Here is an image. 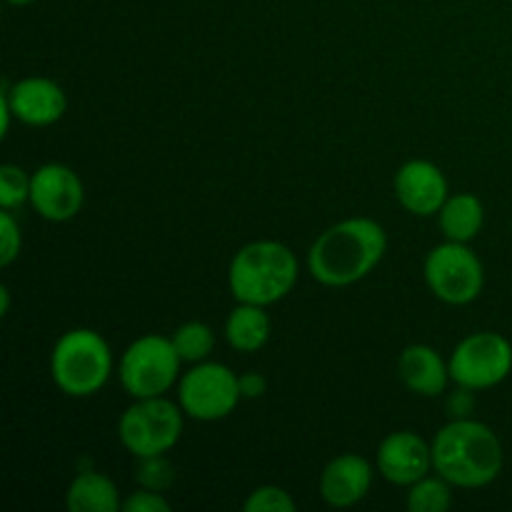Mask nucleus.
I'll list each match as a JSON object with an SVG mask.
<instances>
[{
	"label": "nucleus",
	"mask_w": 512,
	"mask_h": 512,
	"mask_svg": "<svg viewBox=\"0 0 512 512\" xmlns=\"http://www.w3.org/2000/svg\"><path fill=\"white\" fill-rule=\"evenodd\" d=\"M440 230H443L445 240H455V243H470L475 235L483 230L485 223V208L480 203L478 195L473 193H458L450 195L445 205L438 213Z\"/></svg>",
	"instance_id": "nucleus-18"
},
{
	"label": "nucleus",
	"mask_w": 512,
	"mask_h": 512,
	"mask_svg": "<svg viewBox=\"0 0 512 512\" xmlns=\"http://www.w3.org/2000/svg\"><path fill=\"white\" fill-rule=\"evenodd\" d=\"M240 395L238 373L223 363H195L178 380V403L188 418L200 423L223 420L238 408Z\"/></svg>",
	"instance_id": "nucleus-8"
},
{
	"label": "nucleus",
	"mask_w": 512,
	"mask_h": 512,
	"mask_svg": "<svg viewBox=\"0 0 512 512\" xmlns=\"http://www.w3.org/2000/svg\"><path fill=\"white\" fill-rule=\"evenodd\" d=\"M175 350H178L180 360L183 363H203V360L210 358L215 348V330L210 328L208 323H200V320H190V323H183L173 335Z\"/></svg>",
	"instance_id": "nucleus-19"
},
{
	"label": "nucleus",
	"mask_w": 512,
	"mask_h": 512,
	"mask_svg": "<svg viewBox=\"0 0 512 512\" xmlns=\"http://www.w3.org/2000/svg\"><path fill=\"white\" fill-rule=\"evenodd\" d=\"M393 190L398 203L403 205L408 213L428 218V215H438L445 200L450 198L448 178L443 170L430 160H408L403 168L395 173Z\"/></svg>",
	"instance_id": "nucleus-13"
},
{
	"label": "nucleus",
	"mask_w": 512,
	"mask_h": 512,
	"mask_svg": "<svg viewBox=\"0 0 512 512\" xmlns=\"http://www.w3.org/2000/svg\"><path fill=\"white\" fill-rule=\"evenodd\" d=\"M445 408H448L450 420L470 418L475 410V390L465 388V385H458V388L448 395V403H445Z\"/></svg>",
	"instance_id": "nucleus-26"
},
{
	"label": "nucleus",
	"mask_w": 512,
	"mask_h": 512,
	"mask_svg": "<svg viewBox=\"0 0 512 512\" xmlns=\"http://www.w3.org/2000/svg\"><path fill=\"white\" fill-rule=\"evenodd\" d=\"M373 488V465L355 453L338 455L320 473V498L330 508H353Z\"/></svg>",
	"instance_id": "nucleus-14"
},
{
	"label": "nucleus",
	"mask_w": 512,
	"mask_h": 512,
	"mask_svg": "<svg viewBox=\"0 0 512 512\" xmlns=\"http://www.w3.org/2000/svg\"><path fill=\"white\" fill-rule=\"evenodd\" d=\"M65 505L70 512H115L123 508L118 488L108 475L98 470H85L73 478L65 493Z\"/></svg>",
	"instance_id": "nucleus-17"
},
{
	"label": "nucleus",
	"mask_w": 512,
	"mask_h": 512,
	"mask_svg": "<svg viewBox=\"0 0 512 512\" xmlns=\"http://www.w3.org/2000/svg\"><path fill=\"white\" fill-rule=\"evenodd\" d=\"M398 375L405 388L423 398H438L445 393L450 378V368L440 353L430 345L415 343L400 353Z\"/></svg>",
	"instance_id": "nucleus-15"
},
{
	"label": "nucleus",
	"mask_w": 512,
	"mask_h": 512,
	"mask_svg": "<svg viewBox=\"0 0 512 512\" xmlns=\"http://www.w3.org/2000/svg\"><path fill=\"white\" fill-rule=\"evenodd\" d=\"M433 470L455 488H488L500 478L505 450L490 425L473 418L450 420L433 438Z\"/></svg>",
	"instance_id": "nucleus-2"
},
{
	"label": "nucleus",
	"mask_w": 512,
	"mask_h": 512,
	"mask_svg": "<svg viewBox=\"0 0 512 512\" xmlns=\"http://www.w3.org/2000/svg\"><path fill=\"white\" fill-rule=\"evenodd\" d=\"M85 185L73 168L45 163L30 178V205L50 223H68L83 210Z\"/></svg>",
	"instance_id": "nucleus-10"
},
{
	"label": "nucleus",
	"mask_w": 512,
	"mask_h": 512,
	"mask_svg": "<svg viewBox=\"0 0 512 512\" xmlns=\"http://www.w3.org/2000/svg\"><path fill=\"white\" fill-rule=\"evenodd\" d=\"M238 383H240V395H243L245 400L263 398L265 390H268V380H265V375L255 373V370L238 375Z\"/></svg>",
	"instance_id": "nucleus-27"
},
{
	"label": "nucleus",
	"mask_w": 512,
	"mask_h": 512,
	"mask_svg": "<svg viewBox=\"0 0 512 512\" xmlns=\"http://www.w3.org/2000/svg\"><path fill=\"white\" fill-rule=\"evenodd\" d=\"M388 250L385 228L373 218L330 225L308 250V273L325 288H348L368 278Z\"/></svg>",
	"instance_id": "nucleus-1"
},
{
	"label": "nucleus",
	"mask_w": 512,
	"mask_h": 512,
	"mask_svg": "<svg viewBox=\"0 0 512 512\" xmlns=\"http://www.w3.org/2000/svg\"><path fill=\"white\" fill-rule=\"evenodd\" d=\"M10 5H30V3H35V0H8Z\"/></svg>",
	"instance_id": "nucleus-29"
},
{
	"label": "nucleus",
	"mask_w": 512,
	"mask_h": 512,
	"mask_svg": "<svg viewBox=\"0 0 512 512\" xmlns=\"http://www.w3.org/2000/svg\"><path fill=\"white\" fill-rule=\"evenodd\" d=\"M430 293L448 305H468L480 298L485 285V268L468 243L435 245L423 265Z\"/></svg>",
	"instance_id": "nucleus-7"
},
{
	"label": "nucleus",
	"mask_w": 512,
	"mask_h": 512,
	"mask_svg": "<svg viewBox=\"0 0 512 512\" xmlns=\"http://www.w3.org/2000/svg\"><path fill=\"white\" fill-rule=\"evenodd\" d=\"M453 485L445 478H430L413 483L408 488V510L410 512H448L453 508Z\"/></svg>",
	"instance_id": "nucleus-20"
},
{
	"label": "nucleus",
	"mask_w": 512,
	"mask_h": 512,
	"mask_svg": "<svg viewBox=\"0 0 512 512\" xmlns=\"http://www.w3.org/2000/svg\"><path fill=\"white\" fill-rule=\"evenodd\" d=\"M448 368L455 385H465L475 393L495 388L512 373L510 340L493 330L470 333L455 345Z\"/></svg>",
	"instance_id": "nucleus-9"
},
{
	"label": "nucleus",
	"mask_w": 512,
	"mask_h": 512,
	"mask_svg": "<svg viewBox=\"0 0 512 512\" xmlns=\"http://www.w3.org/2000/svg\"><path fill=\"white\" fill-rule=\"evenodd\" d=\"M0 300H3V308H0V313L8 315V310H10V290L5 288V285H3V288H0Z\"/></svg>",
	"instance_id": "nucleus-28"
},
{
	"label": "nucleus",
	"mask_w": 512,
	"mask_h": 512,
	"mask_svg": "<svg viewBox=\"0 0 512 512\" xmlns=\"http://www.w3.org/2000/svg\"><path fill=\"white\" fill-rule=\"evenodd\" d=\"M298 258L278 240H253L233 255L228 268V288L238 303H280L298 283Z\"/></svg>",
	"instance_id": "nucleus-3"
},
{
	"label": "nucleus",
	"mask_w": 512,
	"mask_h": 512,
	"mask_svg": "<svg viewBox=\"0 0 512 512\" xmlns=\"http://www.w3.org/2000/svg\"><path fill=\"white\" fill-rule=\"evenodd\" d=\"M185 413L165 395L140 398L118 420V438L135 460L165 455L180 443Z\"/></svg>",
	"instance_id": "nucleus-5"
},
{
	"label": "nucleus",
	"mask_w": 512,
	"mask_h": 512,
	"mask_svg": "<svg viewBox=\"0 0 512 512\" xmlns=\"http://www.w3.org/2000/svg\"><path fill=\"white\" fill-rule=\"evenodd\" d=\"M273 323L263 305L238 303L225 320V340L238 353H258L268 345Z\"/></svg>",
	"instance_id": "nucleus-16"
},
{
	"label": "nucleus",
	"mask_w": 512,
	"mask_h": 512,
	"mask_svg": "<svg viewBox=\"0 0 512 512\" xmlns=\"http://www.w3.org/2000/svg\"><path fill=\"white\" fill-rule=\"evenodd\" d=\"M3 95L8 98L15 120L30 125V128L55 125L68 108L65 90L55 80L43 78V75H30V78L15 80V83H5Z\"/></svg>",
	"instance_id": "nucleus-11"
},
{
	"label": "nucleus",
	"mask_w": 512,
	"mask_h": 512,
	"mask_svg": "<svg viewBox=\"0 0 512 512\" xmlns=\"http://www.w3.org/2000/svg\"><path fill=\"white\" fill-rule=\"evenodd\" d=\"M113 375V350L90 328H73L58 338L50 353V378L68 398L100 393Z\"/></svg>",
	"instance_id": "nucleus-4"
},
{
	"label": "nucleus",
	"mask_w": 512,
	"mask_h": 512,
	"mask_svg": "<svg viewBox=\"0 0 512 512\" xmlns=\"http://www.w3.org/2000/svg\"><path fill=\"white\" fill-rule=\"evenodd\" d=\"M30 178L20 165L5 163L0 168V208L13 210L30 203Z\"/></svg>",
	"instance_id": "nucleus-21"
},
{
	"label": "nucleus",
	"mask_w": 512,
	"mask_h": 512,
	"mask_svg": "<svg viewBox=\"0 0 512 512\" xmlns=\"http://www.w3.org/2000/svg\"><path fill=\"white\" fill-rule=\"evenodd\" d=\"M380 475L398 488H410L433 470V445L413 430H398L383 438L375 455Z\"/></svg>",
	"instance_id": "nucleus-12"
},
{
	"label": "nucleus",
	"mask_w": 512,
	"mask_h": 512,
	"mask_svg": "<svg viewBox=\"0 0 512 512\" xmlns=\"http://www.w3.org/2000/svg\"><path fill=\"white\" fill-rule=\"evenodd\" d=\"M123 510L125 512H170L173 508H170V503L165 500L163 493L140 488L123 500Z\"/></svg>",
	"instance_id": "nucleus-25"
},
{
	"label": "nucleus",
	"mask_w": 512,
	"mask_h": 512,
	"mask_svg": "<svg viewBox=\"0 0 512 512\" xmlns=\"http://www.w3.org/2000/svg\"><path fill=\"white\" fill-rule=\"evenodd\" d=\"M175 470L165 455H150V458H138L135 465V483L140 488L155 490V493H165L173 485Z\"/></svg>",
	"instance_id": "nucleus-22"
},
{
	"label": "nucleus",
	"mask_w": 512,
	"mask_h": 512,
	"mask_svg": "<svg viewBox=\"0 0 512 512\" xmlns=\"http://www.w3.org/2000/svg\"><path fill=\"white\" fill-rule=\"evenodd\" d=\"M245 512H293L295 500L280 485H260L243 503Z\"/></svg>",
	"instance_id": "nucleus-23"
},
{
	"label": "nucleus",
	"mask_w": 512,
	"mask_h": 512,
	"mask_svg": "<svg viewBox=\"0 0 512 512\" xmlns=\"http://www.w3.org/2000/svg\"><path fill=\"white\" fill-rule=\"evenodd\" d=\"M20 248H23V235H20L18 220L13 218L10 210L3 208L0 213V265L8 268L18 260Z\"/></svg>",
	"instance_id": "nucleus-24"
},
{
	"label": "nucleus",
	"mask_w": 512,
	"mask_h": 512,
	"mask_svg": "<svg viewBox=\"0 0 512 512\" xmlns=\"http://www.w3.org/2000/svg\"><path fill=\"white\" fill-rule=\"evenodd\" d=\"M180 355L173 340L163 335H143L125 348L120 358V385L133 400L158 398L180 380Z\"/></svg>",
	"instance_id": "nucleus-6"
}]
</instances>
